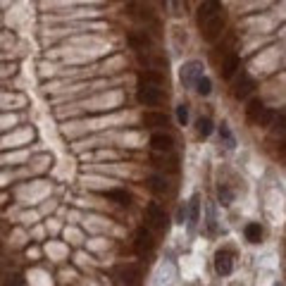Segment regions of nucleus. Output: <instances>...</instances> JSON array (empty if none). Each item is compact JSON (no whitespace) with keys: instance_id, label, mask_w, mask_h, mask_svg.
I'll use <instances>...</instances> for the list:
<instances>
[{"instance_id":"f257e3e1","label":"nucleus","mask_w":286,"mask_h":286,"mask_svg":"<svg viewBox=\"0 0 286 286\" xmlns=\"http://www.w3.org/2000/svg\"><path fill=\"white\" fill-rule=\"evenodd\" d=\"M179 77H181V84H184V86H193V84L203 77V62H198V60L186 62V65L181 67Z\"/></svg>"},{"instance_id":"f03ea898","label":"nucleus","mask_w":286,"mask_h":286,"mask_svg":"<svg viewBox=\"0 0 286 286\" xmlns=\"http://www.w3.org/2000/svg\"><path fill=\"white\" fill-rule=\"evenodd\" d=\"M136 253L139 255H148V253H153V248H155V239H153V234H150V229L148 227H141V229L136 231Z\"/></svg>"},{"instance_id":"7ed1b4c3","label":"nucleus","mask_w":286,"mask_h":286,"mask_svg":"<svg viewBox=\"0 0 286 286\" xmlns=\"http://www.w3.org/2000/svg\"><path fill=\"white\" fill-rule=\"evenodd\" d=\"M224 24H227V17H224L222 12L217 14V17H212V19L203 26V29H205V31H203L205 41H217V38H220V33L224 31Z\"/></svg>"},{"instance_id":"20e7f679","label":"nucleus","mask_w":286,"mask_h":286,"mask_svg":"<svg viewBox=\"0 0 286 286\" xmlns=\"http://www.w3.org/2000/svg\"><path fill=\"white\" fill-rule=\"evenodd\" d=\"M220 10H222L220 0H205V2L200 5V10H198V24H200V26H205L212 17H217V14H220Z\"/></svg>"},{"instance_id":"39448f33","label":"nucleus","mask_w":286,"mask_h":286,"mask_svg":"<svg viewBox=\"0 0 286 286\" xmlns=\"http://www.w3.org/2000/svg\"><path fill=\"white\" fill-rule=\"evenodd\" d=\"M117 275H120V282L127 286H139L141 282V267L139 265H124L117 270Z\"/></svg>"},{"instance_id":"423d86ee","label":"nucleus","mask_w":286,"mask_h":286,"mask_svg":"<svg viewBox=\"0 0 286 286\" xmlns=\"http://www.w3.org/2000/svg\"><path fill=\"white\" fill-rule=\"evenodd\" d=\"M136 98H139L141 105H157L160 98H162V91H160L157 86H139Z\"/></svg>"},{"instance_id":"0eeeda50","label":"nucleus","mask_w":286,"mask_h":286,"mask_svg":"<svg viewBox=\"0 0 286 286\" xmlns=\"http://www.w3.org/2000/svg\"><path fill=\"white\" fill-rule=\"evenodd\" d=\"M215 270H217V275L227 277L231 275V270H234V255L229 251H220V253L215 255Z\"/></svg>"},{"instance_id":"6e6552de","label":"nucleus","mask_w":286,"mask_h":286,"mask_svg":"<svg viewBox=\"0 0 286 286\" xmlns=\"http://www.w3.org/2000/svg\"><path fill=\"white\" fill-rule=\"evenodd\" d=\"M253 88H255V81L248 74H241L239 77V81L234 84V96L239 100H243V98H248L251 93H253Z\"/></svg>"},{"instance_id":"1a4fd4ad","label":"nucleus","mask_w":286,"mask_h":286,"mask_svg":"<svg viewBox=\"0 0 286 286\" xmlns=\"http://www.w3.org/2000/svg\"><path fill=\"white\" fill-rule=\"evenodd\" d=\"M150 148L155 153H169L174 148V141H172L169 134H153L150 136Z\"/></svg>"},{"instance_id":"9d476101","label":"nucleus","mask_w":286,"mask_h":286,"mask_svg":"<svg viewBox=\"0 0 286 286\" xmlns=\"http://www.w3.org/2000/svg\"><path fill=\"white\" fill-rule=\"evenodd\" d=\"M145 215H148V224L155 227V229H162L165 227V212L162 208L157 205V203H150L148 208H145Z\"/></svg>"},{"instance_id":"9b49d317","label":"nucleus","mask_w":286,"mask_h":286,"mask_svg":"<svg viewBox=\"0 0 286 286\" xmlns=\"http://www.w3.org/2000/svg\"><path fill=\"white\" fill-rule=\"evenodd\" d=\"M198 205H200V196L196 193V196L191 198V203H188V229H191V231L198 227V220H200Z\"/></svg>"},{"instance_id":"f8f14e48","label":"nucleus","mask_w":286,"mask_h":286,"mask_svg":"<svg viewBox=\"0 0 286 286\" xmlns=\"http://www.w3.org/2000/svg\"><path fill=\"white\" fill-rule=\"evenodd\" d=\"M148 188L153 191L155 196H162V193H167V188H169V184H167V179L165 176H148Z\"/></svg>"},{"instance_id":"ddd939ff","label":"nucleus","mask_w":286,"mask_h":286,"mask_svg":"<svg viewBox=\"0 0 286 286\" xmlns=\"http://www.w3.org/2000/svg\"><path fill=\"white\" fill-rule=\"evenodd\" d=\"M263 112H265V103H263V100H251V103L246 105V117H248L251 122H258Z\"/></svg>"},{"instance_id":"4468645a","label":"nucleus","mask_w":286,"mask_h":286,"mask_svg":"<svg viewBox=\"0 0 286 286\" xmlns=\"http://www.w3.org/2000/svg\"><path fill=\"white\" fill-rule=\"evenodd\" d=\"M105 196H108L110 200H115L117 205H129V203H132V196H129V191H124V188H110Z\"/></svg>"},{"instance_id":"2eb2a0df","label":"nucleus","mask_w":286,"mask_h":286,"mask_svg":"<svg viewBox=\"0 0 286 286\" xmlns=\"http://www.w3.org/2000/svg\"><path fill=\"white\" fill-rule=\"evenodd\" d=\"M143 124L145 127H165L167 124V117L162 115V112H143Z\"/></svg>"},{"instance_id":"dca6fc26","label":"nucleus","mask_w":286,"mask_h":286,"mask_svg":"<svg viewBox=\"0 0 286 286\" xmlns=\"http://www.w3.org/2000/svg\"><path fill=\"white\" fill-rule=\"evenodd\" d=\"M241 67V60H239V55H229L227 60H224V65H222V74L229 79V77H234V72Z\"/></svg>"},{"instance_id":"f3484780","label":"nucleus","mask_w":286,"mask_h":286,"mask_svg":"<svg viewBox=\"0 0 286 286\" xmlns=\"http://www.w3.org/2000/svg\"><path fill=\"white\" fill-rule=\"evenodd\" d=\"M162 72H143L139 81H141V86H155V84H162Z\"/></svg>"},{"instance_id":"a211bd4d","label":"nucleus","mask_w":286,"mask_h":286,"mask_svg":"<svg viewBox=\"0 0 286 286\" xmlns=\"http://www.w3.org/2000/svg\"><path fill=\"white\" fill-rule=\"evenodd\" d=\"M243 234H246V239H248L251 243H260V241H263V227H260V224H255V222H253V224H248Z\"/></svg>"},{"instance_id":"6ab92c4d","label":"nucleus","mask_w":286,"mask_h":286,"mask_svg":"<svg viewBox=\"0 0 286 286\" xmlns=\"http://www.w3.org/2000/svg\"><path fill=\"white\" fill-rule=\"evenodd\" d=\"M217 198H220V203L227 208V205H231V200H234V193H231V188L229 186H217Z\"/></svg>"},{"instance_id":"aec40b11","label":"nucleus","mask_w":286,"mask_h":286,"mask_svg":"<svg viewBox=\"0 0 286 286\" xmlns=\"http://www.w3.org/2000/svg\"><path fill=\"white\" fill-rule=\"evenodd\" d=\"M193 86H196V91H198L200 96H210V91H212V81H210L208 77H200Z\"/></svg>"},{"instance_id":"412c9836","label":"nucleus","mask_w":286,"mask_h":286,"mask_svg":"<svg viewBox=\"0 0 286 286\" xmlns=\"http://www.w3.org/2000/svg\"><path fill=\"white\" fill-rule=\"evenodd\" d=\"M220 136L224 139V148H229V150H231L236 141H234V136H231V132H229V127H227V124H220Z\"/></svg>"},{"instance_id":"4be33fe9","label":"nucleus","mask_w":286,"mask_h":286,"mask_svg":"<svg viewBox=\"0 0 286 286\" xmlns=\"http://www.w3.org/2000/svg\"><path fill=\"white\" fill-rule=\"evenodd\" d=\"M198 134L203 139H208L210 134H212V122H210L208 117H200L198 120Z\"/></svg>"},{"instance_id":"5701e85b","label":"nucleus","mask_w":286,"mask_h":286,"mask_svg":"<svg viewBox=\"0 0 286 286\" xmlns=\"http://www.w3.org/2000/svg\"><path fill=\"white\" fill-rule=\"evenodd\" d=\"M5 286H24V277L17 275V272H12V275L5 277Z\"/></svg>"},{"instance_id":"b1692460","label":"nucleus","mask_w":286,"mask_h":286,"mask_svg":"<svg viewBox=\"0 0 286 286\" xmlns=\"http://www.w3.org/2000/svg\"><path fill=\"white\" fill-rule=\"evenodd\" d=\"M176 120H179V124H181V127H184V124L188 122V108L184 105V103L176 108Z\"/></svg>"},{"instance_id":"393cba45","label":"nucleus","mask_w":286,"mask_h":286,"mask_svg":"<svg viewBox=\"0 0 286 286\" xmlns=\"http://www.w3.org/2000/svg\"><path fill=\"white\" fill-rule=\"evenodd\" d=\"M272 120H275V112L265 108V112L260 115V120H258V124H260V127H270V124H272Z\"/></svg>"},{"instance_id":"a878e982","label":"nucleus","mask_w":286,"mask_h":286,"mask_svg":"<svg viewBox=\"0 0 286 286\" xmlns=\"http://www.w3.org/2000/svg\"><path fill=\"white\" fill-rule=\"evenodd\" d=\"M208 231L210 234H215L217 231V227H215V210L208 208Z\"/></svg>"},{"instance_id":"bb28decb","label":"nucleus","mask_w":286,"mask_h":286,"mask_svg":"<svg viewBox=\"0 0 286 286\" xmlns=\"http://www.w3.org/2000/svg\"><path fill=\"white\" fill-rule=\"evenodd\" d=\"M184 220H186V210L179 208V212H176V222H184Z\"/></svg>"},{"instance_id":"cd10ccee","label":"nucleus","mask_w":286,"mask_h":286,"mask_svg":"<svg viewBox=\"0 0 286 286\" xmlns=\"http://www.w3.org/2000/svg\"><path fill=\"white\" fill-rule=\"evenodd\" d=\"M275 286H282V284H275Z\"/></svg>"}]
</instances>
